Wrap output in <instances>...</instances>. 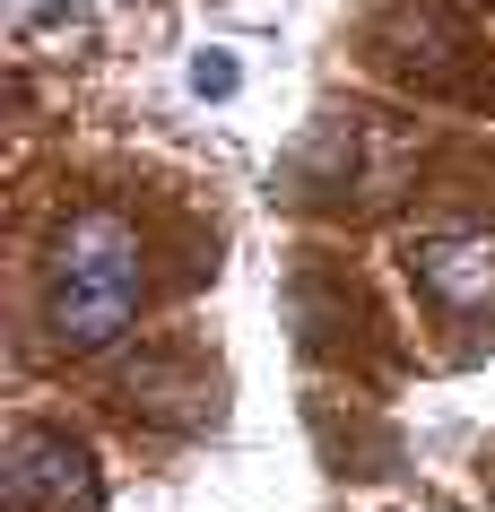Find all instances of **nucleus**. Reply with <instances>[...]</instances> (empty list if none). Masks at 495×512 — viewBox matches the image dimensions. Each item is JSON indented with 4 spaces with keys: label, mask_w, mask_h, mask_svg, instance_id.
<instances>
[{
    "label": "nucleus",
    "mask_w": 495,
    "mask_h": 512,
    "mask_svg": "<svg viewBox=\"0 0 495 512\" xmlns=\"http://www.w3.org/2000/svg\"><path fill=\"white\" fill-rule=\"evenodd\" d=\"M192 87H200V96H226V87H235V61H226V53H200L192 61Z\"/></svg>",
    "instance_id": "4"
},
{
    "label": "nucleus",
    "mask_w": 495,
    "mask_h": 512,
    "mask_svg": "<svg viewBox=\"0 0 495 512\" xmlns=\"http://www.w3.org/2000/svg\"><path fill=\"white\" fill-rule=\"evenodd\" d=\"M0 486L18 512H87L96 504V460L70 443V434L18 426L9 434V460H0Z\"/></svg>",
    "instance_id": "2"
},
{
    "label": "nucleus",
    "mask_w": 495,
    "mask_h": 512,
    "mask_svg": "<svg viewBox=\"0 0 495 512\" xmlns=\"http://www.w3.org/2000/svg\"><path fill=\"white\" fill-rule=\"evenodd\" d=\"M139 313V235L113 209H79L53 243V278H44V330L61 356L113 348Z\"/></svg>",
    "instance_id": "1"
},
{
    "label": "nucleus",
    "mask_w": 495,
    "mask_h": 512,
    "mask_svg": "<svg viewBox=\"0 0 495 512\" xmlns=\"http://www.w3.org/2000/svg\"><path fill=\"white\" fill-rule=\"evenodd\" d=\"M409 270L443 313H487L495 304V235L487 226H435V235L409 243Z\"/></svg>",
    "instance_id": "3"
}]
</instances>
